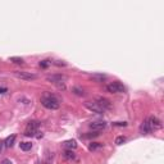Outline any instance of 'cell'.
<instances>
[{
    "label": "cell",
    "mask_w": 164,
    "mask_h": 164,
    "mask_svg": "<svg viewBox=\"0 0 164 164\" xmlns=\"http://www.w3.org/2000/svg\"><path fill=\"white\" fill-rule=\"evenodd\" d=\"M89 126H90V128H91L92 131L100 132V131H103L104 128L106 127V123L104 122V121H97V122H91Z\"/></svg>",
    "instance_id": "obj_7"
},
{
    "label": "cell",
    "mask_w": 164,
    "mask_h": 164,
    "mask_svg": "<svg viewBox=\"0 0 164 164\" xmlns=\"http://www.w3.org/2000/svg\"><path fill=\"white\" fill-rule=\"evenodd\" d=\"M140 131H141V133H142V135H147V133L151 132V131H150V128H149V124H147V121H144L142 123H141Z\"/></svg>",
    "instance_id": "obj_11"
},
{
    "label": "cell",
    "mask_w": 164,
    "mask_h": 164,
    "mask_svg": "<svg viewBox=\"0 0 164 164\" xmlns=\"http://www.w3.org/2000/svg\"><path fill=\"white\" fill-rule=\"evenodd\" d=\"M126 142V137L124 136H118V137L116 138V145H122Z\"/></svg>",
    "instance_id": "obj_20"
},
{
    "label": "cell",
    "mask_w": 164,
    "mask_h": 164,
    "mask_svg": "<svg viewBox=\"0 0 164 164\" xmlns=\"http://www.w3.org/2000/svg\"><path fill=\"white\" fill-rule=\"evenodd\" d=\"M0 164H13V163L10 159H3L1 162H0Z\"/></svg>",
    "instance_id": "obj_24"
},
{
    "label": "cell",
    "mask_w": 164,
    "mask_h": 164,
    "mask_svg": "<svg viewBox=\"0 0 164 164\" xmlns=\"http://www.w3.org/2000/svg\"><path fill=\"white\" fill-rule=\"evenodd\" d=\"M39 127H40V123L37 121L30 122L26 127L24 135H26L27 137H34V136H36V133H39Z\"/></svg>",
    "instance_id": "obj_2"
},
{
    "label": "cell",
    "mask_w": 164,
    "mask_h": 164,
    "mask_svg": "<svg viewBox=\"0 0 164 164\" xmlns=\"http://www.w3.org/2000/svg\"><path fill=\"white\" fill-rule=\"evenodd\" d=\"M40 101L46 109H50V110H56V109H59V106H60L59 100L56 99L54 95L49 94V92H46L44 96H41Z\"/></svg>",
    "instance_id": "obj_1"
},
{
    "label": "cell",
    "mask_w": 164,
    "mask_h": 164,
    "mask_svg": "<svg viewBox=\"0 0 164 164\" xmlns=\"http://www.w3.org/2000/svg\"><path fill=\"white\" fill-rule=\"evenodd\" d=\"M63 146L65 147L67 150H75L77 147V141L76 140H67L63 142Z\"/></svg>",
    "instance_id": "obj_10"
},
{
    "label": "cell",
    "mask_w": 164,
    "mask_h": 164,
    "mask_svg": "<svg viewBox=\"0 0 164 164\" xmlns=\"http://www.w3.org/2000/svg\"><path fill=\"white\" fill-rule=\"evenodd\" d=\"M9 60L13 62V63H15V64H23V59L18 58V56H10Z\"/></svg>",
    "instance_id": "obj_17"
},
{
    "label": "cell",
    "mask_w": 164,
    "mask_h": 164,
    "mask_svg": "<svg viewBox=\"0 0 164 164\" xmlns=\"http://www.w3.org/2000/svg\"><path fill=\"white\" fill-rule=\"evenodd\" d=\"M113 126H117V127H126L127 123H126V122H114Z\"/></svg>",
    "instance_id": "obj_22"
},
{
    "label": "cell",
    "mask_w": 164,
    "mask_h": 164,
    "mask_svg": "<svg viewBox=\"0 0 164 164\" xmlns=\"http://www.w3.org/2000/svg\"><path fill=\"white\" fill-rule=\"evenodd\" d=\"M97 136H99V132L94 131V132H89L87 135H85L83 138H94V137H97Z\"/></svg>",
    "instance_id": "obj_18"
},
{
    "label": "cell",
    "mask_w": 164,
    "mask_h": 164,
    "mask_svg": "<svg viewBox=\"0 0 164 164\" xmlns=\"http://www.w3.org/2000/svg\"><path fill=\"white\" fill-rule=\"evenodd\" d=\"M95 101L99 103L100 105H101L103 108L105 109V110H108V109H112V103L109 101L108 99H105V97H97V99L95 100Z\"/></svg>",
    "instance_id": "obj_9"
},
{
    "label": "cell",
    "mask_w": 164,
    "mask_h": 164,
    "mask_svg": "<svg viewBox=\"0 0 164 164\" xmlns=\"http://www.w3.org/2000/svg\"><path fill=\"white\" fill-rule=\"evenodd\" d=\"M5 92H8L7 87H0V94H5Z\"/></svg>",
    "instance_id": "obj_25"
},
{
    "label": "cell",
    "mask_w": 164,
    "mask_h": 164,
    "mask_svg": "<svg viewBox=\"0 0 164 164\" xmlns=\"http://www.w3.org/2000/svg\"><path fill=\"white\" fill-rule=\"evenodd\" d=\"M147 121V124H149V128H150V131H157V130H160V128L163 127V123L162 121H160L159 118H157V117H149V118L146 119Z\"/></svg>",
    "instance_id": "obj_3"
},
{
    "label": "cell",
    "mask_w": 164,
    "mask_h": 164,
    "mask_svg": "<svg viewBox=\"0 0 164 164\" xmlns=\"http://www.w3.org/2000/svg\"><path fill=\"white\" fill-rule=\"evenodd\" d=\"M14 76L21 80H26V81H31V80H36L37 76L34 75V73H30V72H21V71H15Z\"/></svg>",
    "instance_id": "obj_6"
},
{
    "label": "cell",
    "mask_w": 164,
    "mask_h": 164,
    "mask_svg": "<svg viewBox=\"0 0 164 164\" xmlns=\"http://www.w3.org/2000/svg\"><path fill=\"white\" fill-rule=\"evenodd\" d=\"M55 65H58V67H64V65H67V63L63 62V60H56L55 63H54Z\"/></svg>",
    "instance_id": "obj_23"
},
{
    "label": "cell",
    "mask_w": 164,
    "mask_h": 164,
    "mask_svg": "<svg viewBox=\"0 0 164 164\" xmlns=\"http://www.w3.org/2000/svg\"><path fill=\"white\" fill-rule=\"evenodd\" d=\"M3 145H4V142H1V141H0V151H1V149H3Z\"/></svg>",
    "instance_id": "obj_26"
},
{
    "label": "cell",
    "mask_w": 164,
    "mask_h": 164,
    "mask_svg": "<svg viewBox=\"0 0 164 164\" xmlns=\"http://www.w3.org/2000/svg\"><path fill=\"white\" fill-rule=\"evenodd\" d=\"M85 106H86L89 110H91L92 113L103 114L104 112H105V109H104L97 101H86V103H85Z\"/></svg>",
    "instance_id": "obj_4"
},
{
    "label": "cell",
    "mask_w": 164,
    "mask_h": 164,
    "mask_svg": "<svg viewBox=\"0 0 164 164\" xmlns=\"http://www.w3.org/2000/svg\"><path fill=\"white\" fill-rule=\"evenodd\" d=\"M50 64H51V62L48 60V59H45V60H41V62L39 63V65H40L41 68H48Z\"/></svg>",
    "instance_id": "obj_19"
},
{
    "label": "cell",
    "mask_w": 164,
    "mask_h": 164,
    "mask_svg": "<svg viewBox=\"0 0 164 164\" xmlns=\"http://www.w3.org/2000/svg\"><path fill=\"white\" fill-rule=\"evenodd\" d=\"M101 147H103V144H100V142H91L89 145V150H90V151H95V150L101 149Z\"/></svg>",
    "instance_id": "obj_14"
},
{
    "label": "cell",
    "mask_w": 164,
    "mask_h": 164,
    "mask_svg": "<svg viewBox=\"0 0 164 164\" xmlns=\"http://www.w3.org/2000/svg\"><path fill=\"white\" fill-rule=\"evenodd\" d=\"M106 90L112 94H121V92H124V86L121 83V82H112L106 86Z\"/></svg>",
    "instance_id": "obj_5"
},
{
    "label": "cell",
    "mask_w": 164,
    "mask_h": 164,
    "mask_svg": "<svg viewBox=\"0 0 164 164\" xmlns=\"http://www.w3.org/2000/svg\"><path fill=\"white\" fill-rule=\"evenodd\" d=\"M63 157H64V159L67 160H73L76 158V154L73 150H65L64 153H63Z\"/></svg>",
    "instance_id": "obj_12"
},
{
    "label": "cell",
    "mask_w": 164,
    "mask_h": 164,
    "mask_svg": "<svg viewBox=\"0 0 164 164\" xmlns=\"http://www.w3.org/2000/svg\"><path fill=\"white\" fill-rule=\"evenodd\" d=\"M106 78V76H104V75H95V76H92V80H95V81H104Z\"/></svg>",
    "instance_id": "obj_21"
},
{
    "label": "cell",
    "mask_w": 164,
    "mask_h": 164,
    "mask_svg": "<svg viewBox=\"0 0 164 164\" xmlns=\"http://www.w3.org/2000/svg\"><path fill=\"white\" fill-rule=\"evenodd\" d=\"M46 80H48L49 82H51V83L59 85V83H62V82L65 80V76H63V75H51V76H48Z\"/></svg>",
    "instance_id": "obj_8"
},
{
    "label": "cell",
    "mask_w": 164,
    "mask_h": 164,
    "mask_svg": "<svg viewBox=\"0 0 164 164\" xmlns=\"http://www.w3.org/2000/svg\"><path fill=\"white\" fill-rule=\"evenodd\" d=\"M19 147L23 151H28V150H31L32 147V144L31 142H27V141H24V142H21L19 144Z\"/></svg>",
    "instance_id": "obj_15"
},
{
    "label": "cell",
    "mask_w": 164,
    "mask_h": 164,
    "mask_svg": "<svg viewBox=\"0 0 164 164\" xmlns=\"http://www.w3.org/2000/svg\"><path fill=\"white\" fill-rule=\"evenodd\" d=\"M14 141H15V135H12V136H9V137L5 140L4 145H5L7 147H12L13 145H14Z\"/></svg>",
    "instance_id": "obj_13"
},
{
    "label": "cell",
    "mask_w": 164,
    "mask_h": 164,
    "mask_svg": "<svg viewBox=\"0 0 164 164\" xmlns=\"http://www.w3.org/2000/svg\"><path fill=\"white\" fill-rule=\"evenodd\" d=\"M72 91L75 92L76 95H78V96H83L85 92H83V89H81V87H73Z\"/></svg>",
    "instance_id": "obj_16"
}]
</instances>
